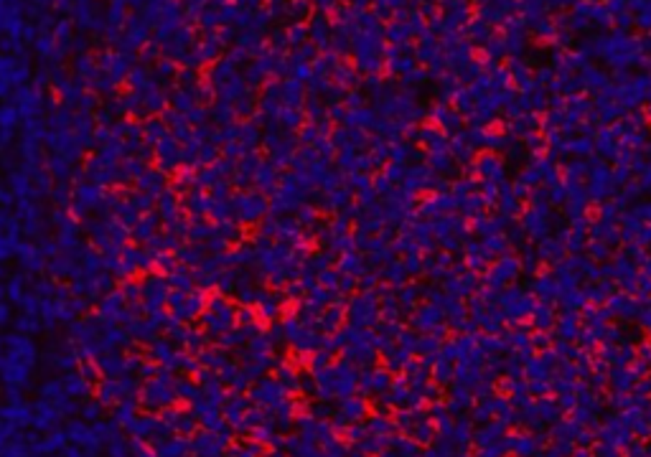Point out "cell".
<instances>
[{
    "mask_svg": "<svg viewBox=\"0 0 651 457\" xmlns=\"http://www.w3.org/2000/svg\"><path fill=\"white\" fill-rule=\"evenodd\" d=\"M308 36L316 41V46H321L323 49L326 43H328V38H331V25H328V21H326V16H313L308 23Z\"/></svg>",
    "mask_w": 651,
    "mask_h": 457,
    "instance_id": "1",
    "label": "cell"
},
{
    "mask_svg": "<svg viewBox=\"0 0 651 457\" xmlns=\"http://www.w3.org/2000/svg\"><path fill=\"white\" fill-rule=\"evenodd\" d=\"M313 3H316V8H321V10H328L336 5V0H313Z\"/></svg>",
    "mask_w": 651,
    "mask_h": 457,
    "instance_id": "2",
    "label": "cell"
}]
</instances>
